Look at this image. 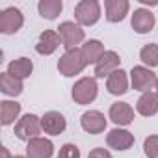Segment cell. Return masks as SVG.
Returning <instances> with one entry per match:
<instances>
[{"instance_id": "obj_29", "label": "cell", "mask_w": 158, "mask_h": 158, "mask_svg": "<svg viewBox=\"0 0 158 158\" xmlns=\"http://www.w3.org/2000/svg\"><path fill=\"white\" fill-rule=\"evenodd\" d=\"M138 2H139V4H143V6H147V4H149V6H156V4H158L156 0H154V2H149V0H138Z\"/></svg>"}, {"instance_id": "obj_24", "label": "cell", "mask_w": 158, "mask_h": 158, "mask_svg": "<svg viewBox=\"0 0 158 158\" xmlns=\"http://www.w3.org/2000/svg\"><path fill=\"white\" fill-rule=\"evenodd\" d=\"M139 60L151 69V67H158V45L156 43H149L143 45L139 50Z\"/></svg>"}, {"instance_id": "obj_7", "label": "cell", "mask_w": 158, "mask_h": 158, "mask_svg": "<svg viewBox=\"0 0 158 158\" xmlns=\"http://www.w3.org/2000/svg\"><path fill=\"white\" fill-rule=\"evenodd\" d=\"M23 24H24V15L19 8L10 6L0 11V32L2 34H6V35L17 34L23 28Z\"/></svg>"}, {"instance_id": "obj_31", "label": "cell", "mask_w": 158, "mask_h": 158, "mask_svg": "<svg viewBox=\"0 0 158 158\" xmlns=\"http://www.w3.org/2000/svg\"><path fill=\"white\" fill-rule=\"evenodd\" d=\"M13 158H26V156H21V154H15Z\"/></svg>"}, {"instance_id": "obj_21", "label": "cell", "mask_w": 158, "mask_h": 158, "mask_svg": "<svg viewBox=\"0 0 158 158\" xmlns=\"http://www.w3.org/2000/svg\"><path fill=\"white\" fill-rule=\"evenodd\" d=\"M24 89V84L19 78L8 74V73H2L0 74V91L8 97H19Z\"/></svg>"}, {"instance_id": "obj_4", "label": "cell", "mask_w": 158, "mask_h": 158, "mask_svg": "<svg viewBox=\"0 0 158 158\" xmlns=\"http://www.w3.org/2000/svg\"><path fill=\"white\" fill-rule=\"evenodd\" d=\"M58 34L61 37V45L65 47V50H74L78 48V45H82L86 39V32L80 24H76L73 21H63L58 26Z\"/></svg>"}, {"instance_id": "obj_19", "label": "cell", "mask_w": 158, "mask_h": 158, "mask_svg": "<svg viewBox=\"0 0 158 158\" xmlns=\"http://www.w3.org/2000/svg\"><path fill=\"white\" fill-rule=\"evenodd\" d=\"M6 73L15 76V78H19V80H24V78H28L34 73V61L30 58H24V56L17 58V60L8 63V71Z\"/></svg>"}, {"instance_id": "obj_3", "label": "cell", "mask_w": 158, "mask_h": 158, "mask_svg": "<svg viewBox=\"0 0 158 158\" xmlns=\"http://www.w3.org/2000/svg\"><path fill=\"white\" fill-rule=\"evenodd\" d=\"M101 19V2L99 0H80L74 6V21L80 26H93Z\"/></svg>"}, {"instance_id": "obj_22", "label": "cell", "mask_w": 158, "mask_h": 158, "mask_svg": "<svg viewBox=\"0 0 158 158\" xmlns=\"http://www.w3.org/2000/svg\"><path fill=\"white\" fill-rule=\"evenodd\" d=\"M21 115V104L15 101H2L0 102V123L2 127H10L19 119Z\"/></svg>"}, {"instance_id": "obj_26", "label": "cell", "mask_w": 158, "mask_h": 158, "mask_svg": "<svg viewBox=\"0 0 158 158\" xmlns=\"http://www.w3.org/2000/svg\"><path fill=\"white\" fill-rule=\"evenodd\" d=\"M58 158H80V149L74 143H65V145L60 147Z\"/></svg>"}, {"instance_id": "obj_23", "label": "cell", "mask_w": 158, "mask_h": 158, "mask_svg": "<svg viewBox=\"0 0 158 158\" xmlns=\"http://www.w3.org/2000/svg\"><path fill=\"white\" fill-rule=\"evenodd\" d=\"M63 10V2L61 0H39L37 4V11L43 19L47 21H54Z\"/></svg>"}, {"instance_id": "obj_9", "label": "cell", "mask_w": 158, "mask_h": 158, "mask_svg": "<svg viewBox=\"0 0 158 158\" xmlns=\"http://www.w3.org/2000/svg\"><path fill=\"white\" fill-rule=\"evenodd\" d=\"M156 24V19L152 15L151 10H145V8H138L134 10L132 13V19H130V26L136 34L143 35V34H149Z\"/></svg>"}, {"instance_id": "obj_8", "label": "cell", "mask_w": 158, "mask_h": 158, "mask_svg": "<svg viewBox=\"0 0 158 158\" xmlns=\"http://www.w3.org/2000/svg\"><path fill=\"white\" fill-rule=\"evenodd\" d=\"M106 125H108V121H106L104 114L99 110H88L80 117V127L84 128V132L93 134V136L102 134L106 130Z\"/></svg>"}, {"instance_id": "obj_30", "label": "cell", "mask_w": 158, "mask_h": 158, "mask_svg": "<svg viewBox=\"0 0 158 158\" xmlns=\"http://www.w3.org/2000/svg\"><path fill=\"white\" fill-rule=\"evenodd\" d=\"M154 89H156V91H154V93H156V95H158V78H156V84H154Z\"/></svg>"}, {"instance_id": "obj_18", "label": "cell", "mask_w": 158, "mask_h": 158, "mask_svg": "<svg viewBox=\"0 0 158 158\" xmlns=\"http://www.w3.org/2000/svg\"><path fill=\"white\" fill-rule=\"evenodd\" d=\"M136 112L143 117H152L158 114V95L154 91H145L136 102Z\"/></svg>"}, {"instance_id": "obj_27", "label": "cell", "mask_w": 158, "mask_h": 158, "mask_svg": "<svg viewBox=\"0 0 158 158\" xmlns=\"http://www.w3.org/2000/svg\"><path fill=\"white\" fill-rule=\"evenodd\" d=\"M88 158H112V154H110V151H108V149L95 147V149H91V151H89Z\"/></svg>"}, {"instance_id": "obj_1", "label": "cell", "mask_w": 158, "mask_h": 158, "mask_svg": "<svg viewBox=\"0 0 158 158\" xmlns=\"http://www.w3.org/2000/svg\"><path fill=\"white\" fill-rule=\"evenodd\" d=\"M99 93V86H97V78L95 76H84L80 80H76L74 86L71 88V97L76 104L86 106L91 104L97 99Z\"/></svg>"}, {"instance_id": "obj_14", "label": "cell", "mask_w": 158, "mask_h": 158, "mask_svg": "<svg viewBox=\"0 0 158 158\" xmlns=\"http://www.w3.org/2000/svg\"><path fill=\"white\" fill-rule=\"evenodd\" d=\"M41 128H43V132L45 134H48V136H60V134H63L65 132V128H67V121H65V117L60 114V112H47L43 117H41Z\"/></svg>"}, {"instance_id": "obj_15", "label": "cell", "mask_w": 158, "mask_h": 158, "mask_svg": "<svg viewBox=\"0 0 158 158\" xmlns=\"http://www.w3.org/2000/svg\"><path fill=\"white\" fill-rule=\"evenodd\" d=\"M54 143L48 138H35L26 143V158H52Z\"/></svg>"}, {"instance_id": "obj_20", "label": "cell", "mask_w": 158, "mask_h": 158, "mask_svg": "<svg viewBox=\"0 0 158 158\" xmlns=\"http://www.w3.org/2000/svg\"><path fill=\"white\" fill-rule=\"evenodd\" d=\"M82 56H84V60H86V63L88 65H97V61L104 56V45L99 41V39H89V41H86L84 45H82Z\"/></svg>"}, {"instance_id": "obj_16", "label": "cell", "mask_w": 158, "mask_h": 158, "mask_svg": "<svg viewBox=\"0 0 158 158\" xmlns=\"http://www.w3.org/2000/svg\"><path fill=\"white\" fill-rule=\"evenodd\" d=\"M60 45H61V37H60L58 30H45L39 35V41L35 45V52L41 56H50L58 50Z\"/></svg>"}, {"instance_id": "obj_5", "label": "cell", "mask_w": 158, "mask_h": 158, "mask_svg": "<svg viewBox=\"0 0 158 158\" xmlns=\"http://www.w3.org/2000/svg\"><path fill=\"white\" fill-rule=\"evenodd\" d=\"M41 130H43L41 128V117H37L35 114H26L15 123V136L26 143L39 138Z\"/></svg>"}, {"instance_id": "obj_13", "label": "cell", "mask_w": 158, "mask_h": 158, "mask_svg": "<svg viewBox=\"0 0 158 158\" xmlns=\"http://www.w3.org/2000/svg\"><path fill=\"white\" fill-rule=\"evenodd\" d=\"M128 10H130L128 0H104V17L112 24L121 23L128 15Z\"/></svg>"}, {"instance_id": "obj_2", "label": "cell", "mask_w": 158, "mask_h": 158, "mask_svg": "<svg viewBox=\"0 0 158 158\" xmlns=\"http://www.w3.org/2000/svg\"><path fill=\"white\" fill-rule=\"evenodd\" d=\"M86 67H88V63H86V60H84L80 48L65 50L63 56H61L60 61H58V71H60V74H63V76H67V78L80 74Z\"/></svg>"}, {"instance_id": "obj_25", "label": "cell", "mask_w": 158, "mask_h": 158, "mask_svg": "<svg viewBox=\"0 0 158 158\" xmlns=\"http://www.w3.org/2000/svg\"><path fill=\"white\" fill-rule=\"evenodd\" d=\"M143 152H145L147 158H158V134H152V136L145 138Z\"/></svg>"}, {"instance_id": "obj_10", "label": "cell", "mask_w": 158, "mask_h": 158, "mask_svg": "<svg viewBox=\"0 0 158 158\" xmlns=\"http://www.w3.org/2000/svg\"><path fill=\"white\" fill-rule=\"evenodd\" d=\"M121 65V58L115 50H106L104 56L95 65V78H108L112 73H115Z\"/></svg>"}, {"instance_id": "obj_11", "label": "cell", "mask_w": 158, "mask_h": 158, "mask_svg": "<svg viewBox=\"0 0 158 158\" xmlns=\"http://www.w3.org/2000/svg\"><path fill=\"white\" fill-rule=\"evenodd\" d=\"M108 117L112 123H115L117 127H128L134 123V108L128 102H114L110 106Z\"/></svg>"}, {"instance_id": "obj_6", "label": "cell", "mask_w": 158, "mask_h": 158, "mask_svg": "<svg viewBox=\"0 0 158 158\" xmlns=\"http://www.w3.org/2000/svg\"><path fill=\"white\" fill-rule=\"evenodd\" d=\"M128 74H130V86H132V89L141 91V93L151 91V89L154 88V84H156V78H158V76H156L149 67H145V65H136V67H132V71H130Z\"/></svg>"}, {"instance_id": "obj_12", "label": "cell", "mask_w": 158, "mask_h": 158, "mask_svg": "<svg viewBox=\"0 0 158 158\" xmlns=\"http://www.w3.org/2000/svg\"><path fill=\"white\" fill-rule=\"evenodd\" d=\"M106 143L114 151H128L134 145V134L117 127L106 134Z\"/></svg>"}, {"instance_id": "obj_17", "label": "cell", "mask_w": 158, "mask_h": 158, "mask_svg": "<svg viewBox=\"0 0 158 158\" xmlns=\"http://www.w3.org/2000/svg\"><path fill=\"white\" fill-rule=\"evenodd\" d=\"M106 89L110 95H125L128 91V73L123 69H117L115 73H112L106 78Z\"/></svg>"}, {"instance_id": "obj_28", "label": "cell", "mask_w": 158, "mask_h": 158, "mask_svg": "<svg viewBox=\"0 0 158 158\" xmlns=\"http://www.w3.org/2000/svg\"><path fill=\"white\" fill-rule=\"evenodd\" d=\"M0 152H2V158H13V156L10 154V151H8L6 147H0Z\"/></svg>"}]
</instances>
